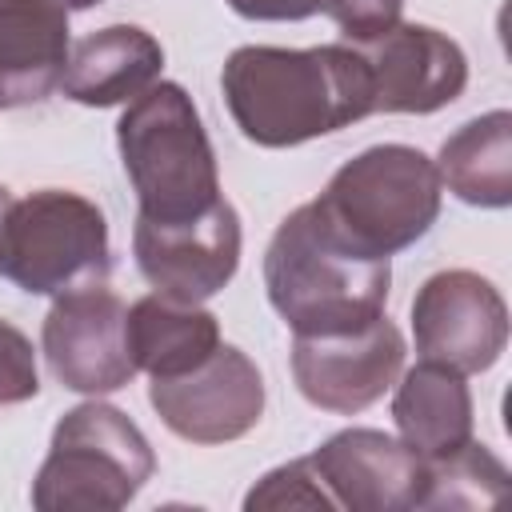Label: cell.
I'll use <instances>...</instances> for the list:
<instances>
[{
    "label": "cell",
    "mask_w": 512,
    "mask_h": 512,
    "mask_svg": "<svg viewBox=\"0 0 512 512\" xmlns=\"http://www.w3.org/2000/svg\"><path fill=\"white\" fill-rule=\"evenodd\" d=\"M220 88L244 140L260 148H292L372 116V72L356 44H248L224 60Z\"/></svg>",
    "instance_id": "6da1fadb"
},
{
    "label": "cell",
    "mask_w": 512,
    "mask_h": 512,
    "mask_svg": "<svg viewBox=\"0 0 512 512\" xmlns=\"http://www.w3.org/2000/svg\"><path fill=\"white\" fill-rule=\"evenodd\" d=\"M268 304L292 336L356 332L384 316L392 264L344 244L316 204L288 212L264 252Z\"/></svg>",
    "instance_id": "7a4b0ae2"
},
{
    "label": "cell",
    "mask_w": 512,
    "mask_h": 512,
    "mask_svg": "<svg viewBox=\"0 0 512 512\" xmlns=\"http://www.w3.org/2000/svg\"><path fill=\"white\" fill-rule=\"evenodd\" d=\"M116 144L140 220H192L220 200L216 152L192 96L180 84L156 80L140 92L116 124Z\"/></svg>",
    "instance_id": "3957f363"
},
{
    "label": "cell",
    "mask_w": 512,
    "mask_h": 512,
    "mask_svg": "<svg viewBox=\"0 0 512 512\" xmlns=\"http://www.w3.org/2000/svg\"><path fill=\"white\" fill-rule=\"evenodd\" d=\"M436 164L408 144H376L352 156L312 200L328 228L364 256L388 260L416 244L440 216Z\"/></svg>",
    "instance_id": "277c9868"
},
{
    "label": "cell",
    "mask_w": 512,
    "mask_h": 512,
    "mask_svg": "<svg viewBox=\"0 0 512 512\" xmlns=\"http://www.w3.org/2000/svg\"><path fill=\"white\" fill-rule=\"evenodd\" d=\"M152 472L156 456L144 432L120 408L92 400L56 424L32 504L40 512H116L136 500Z\"/></svg>",
    "instance_id": "5b68a950"
},
{
    "label": "cell",
    "mask_w": 512,
    "mask_h": 512,
    "mask_svg": "<svg viewBox=\"0 0 512 512\" xmlns=\"http://www.w3.org/2000/svg\"><path fill=\"white\" fill-rule=\"evenodd\" d=\"M112 248L104 212L64 188H40L12 200L0 224V276L32 296H60L108 284Z\"/></svg>",
    "instance_id": "8992f818"
},
{
    "label": "cell",
    "mask_w": 512,
    "mask_h": 512,
    "mask_svg": "<svg viewBox=\"0 0 512 512\" xmlns=\"http://www.w3.org/2000/svg\"><path fill=\"white\" fill-rule=\"evenodd\" d=\"M52 376L68 392L104 396L136 376L128 352V308L108 284L60 292L40 332Z\"/></svg>",
    "instance_id": "52a82bcc"
},
{
    "label": "cell",
    "mask_w": 512,
    "mask_h": 512,
    "mask_svg": "<svg viewBox=\"0 0 512 512\" xmlns=\"http://www.w3.org/2000/svg\"><path fill=\"white\" fill-rule=\"evenodd\" d=\"M412 336L424 360L472 376L500 360L508 344V304L480 272L448 268L420 284L412 300Z\"/></svg>",
    "instance_id": "ba28073f"
},
{
    "label": "cell",
    "mask_w": 512,
    "mask_h": 512,
    "mask_svg": "<svg viewBox=\"0 0 512 512\" xmlns=\"http://www.w3.org/2000/svg\"><path fill=\"white\" fill-rule=\"evenodd\" d=\"M132 252L140 276L168 300L204 304L224 292L240 268V216L220 196L208 212L192 220H136Z\"/></svg>",
    "instance_id": "9c48e42d"
},
{
    "label": "cell",
    "mask_w": 512,
    "mask_h": 512,
    "mask_svg": "<svg viewBox=\"0 0 512 512\" xmlns=\"http://www.w3.org/2000/svg\"><path fill=\"white\" fill-rule=\"evenodd\" d=\"M404 368V336L380 316L356 332L296 336L292 340V380L312 408L352 416L376 404Z\"/></svg>",
    "instance_id": "30bf717a"
},
{
    "label": "cell",
    "mask_w": 512,
    "mask_h": 512,
    "mask_svg": "<svg viewBox=\"0 0 512 512\" xmlns=\"http://www.w3.org/2000/svg\"><path fill=\"white\" fill-rule=\"evenodd\" d=\"M156 416L192 444H228L248 436L264 416V376L232 344H220L184 376L152 380Z\"/></svg>",
    "instance_id": "8fae6325"
},
{
    "label": "cell",
    "mask_w": 512,
    "mask_h": 512,
    "mask_svg": "<svg viewBox=\"0 0 512 512\" xmlns=\"http://www.w3.org/2000/svg\"><path fill=\"white\" fill-rule=\"evenodd\" d=\"M356 48L372 72V112L428 116L452 104L468 84L460 44L428 24H392Z\"/></svg>",
    "instance_id": "7c38bea8"
},
{
    "label": "cell",
    "mask_w": 512,
    "mask_h": 512,
    "mask_svg": "<svg viewBox=\"0 0 512 512\" xmlns=\"http://www.w3.org/2000/svg\"><path fill=\"white\" fill-rule=\"evenodd\" d=\"M312 464L332 492L336 508L352 512H404L420 508L428 460L416 456L404 440L376 428H344L328 436Z\"/></svg>",
    "instance_id": "4fadbf2b"
},
{
    "label": "cell",
    "mask_w": 512,
    "mask_h": 512,
    "mask_svg": "<svg viewBox=\"0 0 512 512\" xmlns=\"http://www.w3.org/2000/svg\"><path fill=\"white\" fill-rule=\"evenodd\" d=\"M68 52L60 0H0V108L36 104L60 88Z\"/></svg>",
    "instance_id": "5bb4252c"
},
{
    "label": "cell",
    "mask_w": 512,
    "mask_h": 512,
    "mask_svg": "<svg viewBox=\"0 0 512 512\" xmlns=\"http://www.w3.org/2000/svg\"><path fill=\"white\" fill-rule=\"evenodd\" d=\"M164 48L152 32L136 24H108L72 44L64 64V96L88 108L132 104L160 80Z\"/></svg>",
    "instance_id": "9a60e30c"
},
{
    "label": "cell",
    "mask_w": 512,
    "mask_h": 512,
    "mask_svg": "<svg viewBox=\"0 0 512 512\" xmlns=\"http://www.w3.org/2000/svg\"><path fill=\"white\" fill-rule=\"evenodd\" d=\"M392 420L400 428V440L416 456L424 460L452 456L472 440V392L456 368L420 360L396 384Z\"/></svg>",
    "instance_id": "2e32d148"
},
{
    "label": "cell",
    "mask_w": 512,
    "mask_h": 512,
    "mask_svg": "<svg viewBox=\"0 0 512 512\" xmlns=\"http://www.w3.org/2000/svg\"><path fill=\"white\" fill-rule=\"evenodd\" d=\"M220 348V324L208 308L168 300L160 292L140 296L128 308V352L136 372L152 380L184 376Z\"/></svg>",
    "instance_id": "e0dca14e"
},
{
    "label": "cell",
    "mask_w": 512,
    "mask_h": 512,
    "mask_svg": "<svg viewBox=\"0 0 512 512\" xmlns=\"http://www.w3.org/2000/svg\"><path fill=\"white\" fill-rule=\"evenodd\" d=\"M440 184L476 208L512 204V116L488 112L456 128L436 160Z\"/></svg>",
    "instance_id": "ac0fdd59"
},
{
    "label": "cell",
    "mask_w": 512,
    "mask_h": 512,
    "mask_svg": "<svg viewBox=\"0 0 512 512\" xmlns=\"http://www.w3.org/2000/svg\"><path fill=\"white\" fill-rule=\"evenodd\" d=\"M508 496V468L476 440L452 456L428 460L420 508H492Z\"/></svg>",
    "instance_id": "d6986e66"
},
{
    "label": "cell",
    "mask_w": 512,
    "mask_h": 512,
    "mask_svg": "<svg viewBox=\"0 0 512 512\" xmlns=\"http://www.w3.org/2000/svg\"><path fill=\"white\" fill-rule=\"evenodd\" d=\"M244 508L248 512H256V508H336V500L324 488L312 456H300V460H288V464L272 468L244 496Z\"/></svg>",
    "instance_id": "ffe728a7"
},
{
    "label": "cell",
    "mask_w": 512,
    "mask_h": 512,
    "mask_svg": "<svg viewBox=\"0 0 512 512\" xmlns=\"http://www.w3.org/2000/svg\"><path fill=\"white\" fill-rule=\"evenodd\" d=\"M40 392V372H36V352L32 340L0 320V404H24Z\"/></svg>",
    "instance_id": "44dd1931"
},
{
    "label": "cell",
    "mask_w": 512,
    "mask_h": 512,
    "mask_svg": "<svg viewBox=\"0 0 512 512\" xmlns=\"http://www.w3.org/2000/svg\"><path fill=\"white\" fill-rule=\"evenodd\" d=\"M400 8L404 0H324V12L332 16V24L348 44L376 40L380 32L400 24Z\"/></svg>",
    "instance_id": "7402d4cb"
},
{
    "label": "cell",
    "mask_w": 512,
    "mask_h": 512,
    "mask_svg": "<svg viewBox=\"0 0 512 512\" xmlns=\"http://www.w3.org/2000/svg\"><path fill=\"white\" fill-rule=\"evenodd\" d=\"M244 20H308L324 12V0H228Z\"/></svg>",
    "instance_id": "603a6c76"
},
{
    "label": "cell",
    "mask_w": 512,
    "mask_h": 512,
    "mask_svg": "<svg viewBox=\"0 0 512 512\" xmlns=\"http://www.w3.org/2000/svg\"><path fill=\"white\" fill-rule=\"evenodd\" d=\"M8 204H12V192L0 184V224H4V212H8Z\"/></svg>",
    "instance_id": "cb8c5ba5"
},
{
    "label": "cell",
    "mask_w": 512,
    "mask_h": 512,
    "mask_svg": "<svg viewBox=\"0 0 512 512\" xmlns=\"http://www.w3.org/2000/svg\"><path fill=\"white\" fill-rule=\"evenodd\" d=\"M64 8H92V4H100V0H60Z\"/></svg>",
    "instance_id": "d4e9b609"
}]
</instances>
